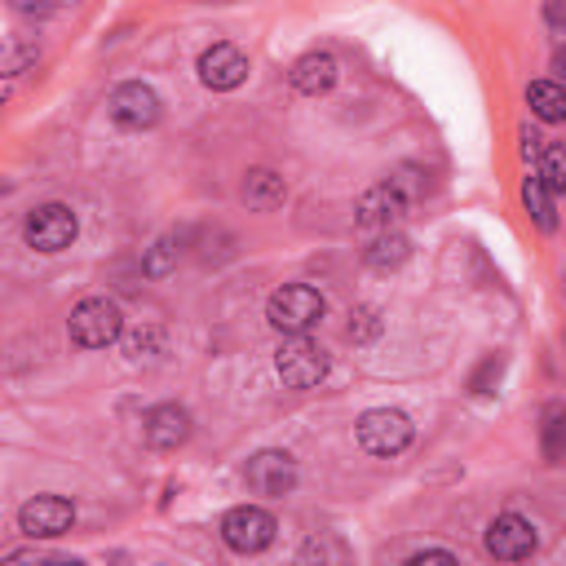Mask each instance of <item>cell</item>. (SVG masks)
Wrapping results in <instances>:
<instances>
[{
	"instance_id": "1",
	"label": "cell",
	"mask_w": 566,
	"mask_h": 566,
	"mask_svg": "<svg viewBox=\"0 0 566 566\" xmlns=\"http://www.w3.org/2000/svg\"><path fill=\"white\" fill-rule=\"evenodd\" d=\"M323 314H327V301H323V292L310 287V283H287V287H279V292L265 301V318H270V327L283 332V336H310V332L323 323Z\"/></svg>"
},
{
	"instance_id": "2",
	"label": "cell",
	"mask_w": 566,
	"mask_h": 566,
	"mask_svg": "<svg viewBox=\"0 0 566 566\" xmlns=\"http://www.w3.org/2000/svg\"><path fill=\"white\" fill-rule=\"evenodd\" d=\"M327 367H332L327 349L318 340H310V336H287L279 345V354H274V371H279V380L287 389H314L327 376Z\"/></svg>"
},
{
	"instance_id": "3",
	"label": "cell",
	"mask_w": 566,
	"mask_h": 566,
	"mask_svg": "<svg viewBox=\"0 0 566 566\" xmlns=\"http://www.w3.org/2000/svg\"><path fill=\"white\" fill-rule=\"evenodd\" d=\"M119 332H124V314L106 296H88L71 310V340L84 349H106Z\"/></svg>"
},
{
	"instance_id": "4",
	"label": "cell",
	"mask_w": 566,
	"mask_h": 566,
	"mask_svg": "<svg viewBox=\"0 0 566 566\" xmlns=\"http://www.w3.org/2000/svg\"><path fill=\"white\" fill-rule=\"evenodd\" d=\"M411 442V420L394 407H371L358 416V447L367 455H398Z\"/></svg>"
},
{
	"instance_id": "5",
	"label": "cell",
	"mask_w": 566,
	"mask_h": 566,
	"mask_svg": "<svg viewBox=\"0 0 566 566\" xmlns=\"http://www.w3.org/2000/svg\"><path fill=\"white\" fill-rule=\"evenodd\" d=\"M22 234H27V243L40 248V252H62V248H71V239L80 234V221H75V212H71L66 203H40V208L27 212Z\"/></svg>"
},
{
	"instance_id": "6",
	"label": "cell",
	"mask_w": 566,
	"mask_h": 566,
	"mask_svg": "<svg viewBox=\"0 0 566 566\" xmlns=\"http://www.w3.org/2000/svg\"><path fill=\"white\" fill-rule=\"evenodd\" d=\"M274 531H279V522L265 509H256V504H239V509H230L221 517V539L234 553H261V548H270L274 544Z\"/></svg>"
},
{
	"instance_id": "7",
	"label": "cell",
	"mask_w": 566,
	"mask_h": 566,
	"mask_svg": "<svg viewBox=\"0 0 566 566\" xmlns=\"http://www.w3.org/2000/svg\"><path fill=\"white\" fill-rule=\"evenodd\" d=\"M18 526H22L31 539L66 535V531L75 526V504L62 500V495H31V500L18 509Z\"/></svg>"
},
{
	"instance_id": "8",
	"label": "cell",
	"mask_w": 566,
	"mask_h": 566,
	"mask_svg": "<svg viewBox=\"0 0 566 566\" xmlns=\"http://www.w3.org/2000/svg\"><path fill=\"white\" fill-rule=\"evenodd\" d=\"M535 544H539V535H535V526L522 513H500L486 526V553L495 562H522V557L535 553Z\"/></svg>"
},
{
	"instance_id": "9",
	"label": "cell",
	"mask_w": 566,
	"mask_h": 566,
	"mask_svg": "<svg viewBox=\"0 0 566 566\" xmlns=\"http://www.w3.org/2000/svg\"><path fill=\"white\" fill-rule=\"evenodd\" d=\"M358 217V230H376V234H385V230H394V221L407 212V195H402V186L398 181H380V186H371L363 199H358V208H354Z\"/></svg>"
},
{
	"instance_id": "10",
	"label": "cell",
	"mask_w": 566,
	"mask_h": 566,
	"mask_svg": "<svg viewBox=\"0 0 566 566\" xmlns=\"http://www.w3.org/2000/svg\"><path fill=\"white\" fill-rule=\"evenodd\" d=\"M106 106H111V119H115L119 128H150V124L159 119V97H155V88H150V84H137V80L119 84Z\"/></svg>"
},
{
	"instance_id": "11",
	"label": "cell",
	"mask_w": 566,
	"mask_h": 566,
	"mask_svg": "<svg viewBox=\"0 0 566 566\" xmlns=\"http://www.w3.org/2000/svg\"><path fill=\"white\" fill-rule=\"evenodd\" d=\"M243 478H248V486L256 495H287L296 486V464H292L287 451H256L248 460Z\"/></svg>"
},
{
	"instance_id": "12",
	"label": "cell",
	"mask_w": 566,
	"mask_h": 566,
	"mask_svg": "<svg viewBox=\"0 0 566 566\" xmlns=\"http://www.w3.org/2000/svg\"><path fill=\"white\" fill-rule=\"evenodd\" d=\"M199 80H203L208 88H217V93L239 88V84L248 80V57H243V49H234V44H212V49H203V57H199Z\"/></svg>"
},
{
	"instance_id": "13",
	"label": "cell",
	"mask_w": 566,
	"mask_h": 566,
	"mask_svg": "<svg viewBox=\"0 0 566 566\" xmlns=\"http://www.w3.org/2000/svg\"><path fill=\"white\" fill-rule=\"evenodd\" d=\"M142 433H146V442H150V447L172 451V447H181V442L190 438V411H186V407H177V402H159V407H150V411H146Z\"/></svg>"
},
{
	"instance_id": "14",
	"label": "cell",
	"mask_w": 566,
	"mask_h": 566,
	"mask_svg": "<svg viewBox=\"0 0 566 566\" xmlns=\"http://www.w3.org/2000/svg\"><path fill=\"white\" fill-rule=\"evenodd\" d=\"M332 84H336V57H332V53L314 49V53H301V57L292 62V88H296V93L318 97V93H327Z\"/></svg>"
},
{
	"instance_id": "15",
	"label": "cell",
	"mask_w": 566,
	"mask_h": 566,
	"mask_svg": "<svg viewBox=\"0 0 566 566\" xmlns=\"http://www.w3.org/2000/svg\"><path fill=\"white\" fill-rule=\"evenodd\" d=\"M283 195H287V186H283V177L270 172V168H252V172L243 177V203H248L252 212H270V208H279Z\"/></svg>"
},
{
	"instance_id": "16",
	"label": "cell",
	"mask_w": 566,
	"mask_h": 566,
	"mask_svg": "<svg viewBox=\"0 0 566 566\" xmlns=\"http://www.w3.org/2000/svg\"><path fill=\"white\" fill-rule=\"evenodd\" d=\"M526 106H531L535 119L562 124V119H566V88H562L557 80H535V84L526 88Z\"/></svg>"
},
{
	"instance_id": "17",
	"label": "cell",
	"mask_w": 566,
	"mask_h": 566,
	"mask_svg": "<svg viewBox=\"0 0 566 566\" xmlns=\"http://www.w3.org/2000/svg\"><path fill=\"white\" fill-rule=\"evenodd\" d=\"M539 451H544L548 464L566 460V407L562 402H548L544 416H539Z\"/></svg>"
},
{
	"instance_id": "18",
	"label": "cell",
	"mask_w": 566,
	"mask_h": 566,
	"mask_svg": "<svg viewBox=\"0 0 566 566\" xmlns=\"http://www.w3.org/2000/svg\"><path fill=\"white\" fill-rule=\"evenodd\" d=\"M411 256V239L407 234H398V230H385V234H376L371 239V248H367V265L371 270H398L402 261Z\"/></svg>"
},
{
	"instance_id": "19",
	"label": "cell",
	"mask_w": 566,
	"mask_h": 566,
	"mask_svg": "<svg viewBox=\"0 0 566 566\" xmlns=\"http://www.w3.org/2000/svg\"><path fill=\"white\" fill-rule=\"evenodd\" d=\"M535 177L548 186V195H562L566 190V142H544L539 146V168Z\"/></svg>"
},
{
	"instance_id": "20",
	"label": "cell",
	"mask_w": 566,
	"mask_h": 566,
	"mask_svg": "<svg viewBox=\"0 0 566 566\" xmlns=\"http://www.w3.org/2000/svg\"><path fill=\"white\" fill-rule=\"evenodd\" d=\"M522 203H526V212L535 217L539 230H553V226H557L553 203H548V186H544L539 177H526V181H522Z\"/></svg>"
},
{
	"instance_id": "21",
	"label": "cell",
	"mask_w": 566,
	"mask_h": 566,
	"mask_svg": "<svg viewBox=\"0 0 566 566\" xmlns=\"http://www.w3.org/2000/svg\"><path fill=\"white\" fill-rule=\"evenodd\" d=\"M376 327H380L376 310H371V305H363V310L354 314V323H349V336H354V340H371V336H376Z\"/></svg>"
},
{
	"instance_id": "22",
	"label": "cell",
	"mask_w": 566,
	"mask_h": 566,
	"mask_svg": "<svg viewBox=\"0 0 566 566\" xmlns=\"http://www.w3.org/2000/svg\"><path fill=\"white\" fill-rule=\"evenodd\" d=\"M172 256H177V248H172V239H159V243L150 248V256H146V274H164Z\"/></svg>"
},
{
	"instance_id": "23",
	"label": "cell",
	"mask_w": 566,
	"mask_h": 566,
	"mask_svg": "<svg viewBox=\"0 0 566 566\" xmlns=\"http://www.w3.org/2000/svg\"><path fill=\"white\" fill-rule=\"evenodd\" d=\"M407 566H460V562H455V553H447V548H420V553L407 557Z\"/></svg>"
},
{
	"instance_id": "24",
	"label": "cell",
	"mask_w": 566,
	"mask_h": 566,
	"mask_svg": "<svg viewBox=\"0 0 566 566\" xmlns=\"http://www.w3.org/2000/svg\"><path fill=\"white\" fill-rule=\"evenodd\" d=\"M500 367H504V358H500V354H491V358L478 367V376H473V389H478V394H486V385H491V380H500Z\"/></svg>"
},
{
	"instance_id": "25",
	"label": "cell",
	"mask_w": 566,
	"mask_h": 566,
	"mask_svg": "<svg viewBox=\"0 0 566 566\" xmlns=\"http://www.w3.org/2000/svg\"><path fill=\"white\" fill-rule=\"evenodd\" d=\"M4 566H49V557H40L35 548H22V553H9Z\"/></svg>"
},
{
	"instance_id": "26",
	"label": "cell",
	"mask_w": 566,
	"mask_h": 566,
	"mask_svg": "<svg viewBox=\"0 0 566 566\" xmlns=\"http://www.w3.org/2000/svg\"><path fill=\"white\" fill-rule=\"evenodd\" d=\"M553 71H557V84L566 88V49H557V57H553Z\"/></svg>"
},
{
	"instance_id": "27",
	"label": "cell",
	"mask_w": 566,
	"mask_h": 566,
	"mask_svg": "<svg viewBox=\"0 0 566 566\" xmlns=\"http://www.w3.org/2000/svg\"><path fill=\"white\" fill-rule=\"evenodd\" d=\"M548 22H566V9L562 4H548Z\"/></svg>"
},
{
	"instance_id": "28",
	"label": "cell",
	"mask_w": 566,
	"mask_h": 566,
	"mask_svg": "<svg viewBox=\"0 0 566 566\" xmlns=\"http://www.w3.org/2000/svg\"><path fill=\"white\" fill-rule=\"evenodd\" d=\"M49 566H84L80 557H49Z\"/></svg>"
}]
</instances>
